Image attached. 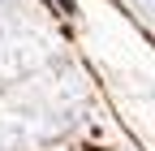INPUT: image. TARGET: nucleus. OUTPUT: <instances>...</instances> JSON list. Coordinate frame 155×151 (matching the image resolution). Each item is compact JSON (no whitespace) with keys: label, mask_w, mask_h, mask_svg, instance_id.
<instances>
[{"label":"nucleus","mask_w":155,"mask_h":151,"mask_svg":"<svg viewBox=\"0 0 155 151\" xmlns=\"http://www.w3.org/2000/svg\"><path fill=\"white\" fill-rule=\"evenodd\" d=\"M9 13H17V0H0V17H9Z\"/></svg>","instance_id":"nucleus-1"},{"label":"nucleus","mask_w":155,"mask_h":151,"mask_svg":"<svg viewBox=\"0 0 155 151\" xmlns=\"http://www.w3.org/2000/svg\"><path fill=\"white\" fill-rule=\"evenodd\" d=\"M134 5H142V9H151V0H134Z\"/></svg>","instance_id":"nucleus-2"}]
</instances>
